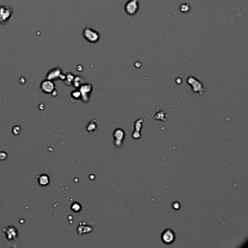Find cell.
<instances>
[{"mask_svg":"<svg viewBox=\"0 0 248 248\" xmlns=\"http://www.w3.org/2000/svg\"><path fill=\"white\" fill-rule=\"evenodd\" d=\"M125 12L129 16H134L137 13L139 9L138 0H129L125 4Z\"/></svg>","mask_w":248,"mask_h":248,"instance_id":"1","label":"cell"},{"mask_svg":"<svg viewBox=\"0 0 248 248\" xmlns=\"http://www.w3.org/2000/svg\"><path fill=\"white\" fill-rule=\"evenodd\" d=\"M161 239L162 240V242L165 244H167V245H169V244H172L173 242L175 241V233L173 232V230L171 229H166V230L162 232Z\"/></svg>","mask_w":248,"mask_h":248,"instance_id":"2","label":"cell"},{"mask_svg":"<svg viewBox=\"0 0 248 248\" xmlns=\"http://www.w3.org/2000/svg\"><path fill=\"white\" fill-rule=\"evenodd\" d=\"M84 35L85 37L87 40L90 42H98L100 38V35L97 31H94L91 29H86L84 31Z\"/></svg>","mask_w":248,"mask_h":248,"instance_id":"3","label":"cell"},{"mask_svg":"<svg viewBox=\"0 0 248 248\" xmlns=\"http://www.w3.org/2000/svg\"><path fill=\"white\" fill-rule=\"evenodd\" d=\"M187 82H188V83L189 84V85H191V86L192 87V89H193L194 92V93H199L200 94H201V93H202L203 86H202V84H201L200 82H199L197 79L192 77V76L188 78Z\"/></svg>","mask_w":248,"mask_h":248,"instance_id":"4","label":"cell"},{"mask_svg":"<svg viewBox=\"0 0 248 248\" xmlns=\"http://www.w3.org/2000/svg\"><path fill=\"white\" fill-rule=\"evenodd\" d=\"M124 132L122 130L117 129L115 130L114 133V136L115 138H116L115 143H116L117 141H118L119 143H122V140L124 139Z\"/></svg>","mask_w":248,"mask_h":248,"instance_id":"5","label":"cell"}]
</instances>
